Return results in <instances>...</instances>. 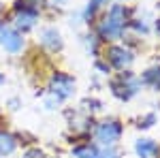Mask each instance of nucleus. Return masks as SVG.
Segmentation results:
<instances>
[{
	"label": "nucleus",
	"mask_w": 160,
	"mask_h": 158,
	"mask_svg": "<svg viewBox=\"0 0 160 158\" xmlns=\"http://www.w3.org/2000/svg\"><path fill=\"white\" fill-rule=\"evenodd\" d=\"M75 90H77V81L73 75L58 71L49 77V94L56 96L58 100H66V98L75 96Z\"/></svg>",
	"instance_id": "obj_4"
},
{
	"label": "nucleus",
	"mask_w": 160,
	"mask_h": 158,
	"mask_svg": "<svg viewBox=\"0 0 160 158\" xmlns=\"http://www.w3.org/2000/svg\"><path fill=\"white\" fill-rule=\"evenodd\" d=\"M107 58H109V64L118 71H128L135 62V54L124 45H111L109 51H107Z\"/></svg>",
	"instance_id": "obj_7"
},
{
	"label": "nucleus",
	"mask_w": 160,
	"mask_h": 158,
	"mask_svg": "<svg viewBox=\"0 0 160 158\" xmlns=\"http://www.w3.org/2000/svg\"><path fill=\"white\" fill-rule=\"evenodd\" d=\"M38 15L41 11H34V9H26V7H19V4H13V28H17L22 34L28 32V30H34V26L38 24Z\"/></svg>",
	"instance_id": "obj_6"
},
{
	"label": "nucleus",
	"mask_w": 160,
	"mask_h": 158,
	"mask_svg": "<svg viewBox=\"0 0 160 158\" xmlns=\"http://www.w3.org/2000/svg\"><path fill=\"white\" fill-rule=\"evenodd\" d=\"M122 135H124V124L118 118H107V120L98 122L94 128L96 141L102 143L105 147H115L118 141L122 139Z\"/></svg>",
	"instance_id": "obj_3"
},
{
	"label": "nucleus",
	"mask_w": 160,
	"mask_h": 158,
	"mask_svg": "<svg viewBox=\"0 0 160 158\" xmlns=\"http://www.w3.org/2000/svg\"><path fill=\"white\" fill-rule=\"evenodd\" d=\"M41 45L47 47L49 51H60L62 49V34L58 28L53 26H47L41 30Z\"/></svg>",
	"instance_id": "obj_9"
},
{
	"label": "nucleus",
	"mask_w": 160,
	"mask_h": 158,
	"mask_svg": "<svg viewBox=\"0 0 160 158\" xmlns=\"http://www.w3.org/2000/svg\"><path fill=\"white\" fill-rule=\"evenodd\" d=\"M0 15H2V2H0Z\"/></svg>",
	"instance_id": "obj_20"
},
{
	"label": "nucleus",
	"mask_w": 160,
	"mask_h": 158,
	"mask_svg": "<svg viewBox=\"0 0 160 158\" xmlns=\"http://www.w3.org/2000/svg\"><path fill=\"white\" fill-rule=\"evenodd\" d=\"M100 158H120V152H118L115 147H107V150L100 154Z\"/></svg>",
	"instance_id": "obj_17"
},
{
	"label": "nucleus",
	"mask_w": 160,
	"mask_h": 158,
	"mask_svg": "<svg viewBox=\"0 0 160 158\" xmlns=\"http://www.w3.org/2000/svg\"><path fill=\"white\" fill-rule=\"evenodd\" d=\"M17 150V139L9 130H0V156H11Z\"/></svg>",
	"instance_id": "obj_13"
},
{
	"label": "nucleus",
	"mask_w": 160,
	"mask_h": 158,
	"mask_svg": "<svg viewBox=\"0 0 160 158\" xmlns=\"http://www.w3.org/2000/svg\"><path fill=\"white\" fill-rule=\"evenodd\" d=\"M115 2H122V0H115Z\"/></svg>",
	"instance_id": "obj_21"
},
{
	"label": "nucleus",
	"mask_w": 160,
	"mask_h": 158,
	"mask_svg": "<svg viewBox=\"0 0 160 158\" xmlns=\"http://www.w3.org/2000/svg\"><path fill=\"white\" fill-rule=\"evenodd\" d=\"M2 84H4V75L0 73V85H2Z\"/></svg>",
	"instance_id": "obj_19"
},
{
	"label": "nucleus",
	"mask_w": 160,
	"mask_h": 158,
	"mask_svg": "<svg viewBox=\"0 0 160 158\" xmlns=\"http://www.w3.org/2000/svg\"><path fill=\"white\" fill-rule=\"evenodd\" d=\"M73 156L75 158H100V152L94 143L83 141V143H77L73 147Z\"/></svg>",
	"instance_id": "obj_12"
},
{
	"label": "nucleus",
	"mask_w": 160,
	"mask_h": 158,
	"mask_svg": "<svg viewBox=\"0 0 160 158\" xmlns=\"http://www.w3.org/2000/svg\"><path fill=\"white\" fill-rule=\"evenodd\" d=\"M128 26H130V13L126 9V4L113 2L96 26V34L102 41H115V38H122L124 30Z\"/></svg>",
	"instance_id": "obj_1"
},
{
	"label": "nucleus",
	"mask_w": 160,
	"mask_h": 158,
	"mask_svg": "<svg viewBox=\"0 0 160 158\" xmlns=\"http://www.w3.org/2000/svg\"><path fill=\"white\" fill-rule=\"evenodd\" d=\"M141 84L152 88V90H156V92H160V66H149V69H145L143 75H141Z\"/></svg>",
	"instance_id": "obj_11"
},
{
	"label": "nucleus",
	"mask_w": 160,
	"mask_h": 158,
	"mask_svg": "<svg viewBox=\"0 0 160 158\" xmlns=\"http://www.w3.org/2000/svg\"><path fill=\"white\" fill-rule=\"evenodd\" d=\"M15 4L26 7V9H34V11H41L43 9V0H15Z\"/></svg>",
	"instance_id": "obj_14"
},
{
	"label": "nucleus",
	"mask_w": 160,
	"mask_h": 158,
	"mask_svg": "<svg viewBox=\"0 0 160 158\" xmlns=\"http://www.w3.org/2000/svg\"><path fill=\"white\" fill-rule=\"evenodd\" d=\"M109 88H111V94H113V96L126 103V100H130V98H135L137 94H139V90H141V79H139L135 73H130V71H122L118 77L111 79Z\"/></svg>",
	"instance_id": "obj_2"
},
{
	"label": "nucleus",
	"mask_w": 160,
	"mask_h": 158,
	"mask_svg": "<svg viewBox=\"0 0 160 158\" xmlns=\"http://www.w3.org/2000/svg\"><path fill=\"white\" fill-rule=\"evenodd\" d=\"M24 158H49L43 150H38V147H30V150H26Z\"/></svg>",
	"instance_id": "obj_16"
},
{
	"label": "nucleus",
	"mask_w": 160,
	"mask_h": 158,
	"mask_svg": "<svg viewBox=\"0 0 160 158\" xmlns=\"http://www.w3.org/2000/svg\"><path fill=\"white\" fill-rule=\"evenodd\" d=\"M154 122H156V115H154V113H148L145 118H141V120H139L137 126H139V128H152V126H154Z\"/></svg>",
	"instance_id": "obj_15"
},
{
	"label": "nucleus",
	"mask_w": 160,
	"mask_h": 158,
	"mask_svg": "<svg viewBox=\"0 0 160 158\" xmlns=\"http://www.w3.org/2000/svg\"><path fill=\"white\" fill-rule=\"evenodd\" d=\"M0 47L9 54H19L24 49V34L7 22H0Z\"/></svg>",
	"instance_id": "obj_5"
},
{
	"label": "nucleus",
	"mask_w": 160,
	"mask_h": 158,
	"mask_svg": "<svg viewBox=\"0 0 160 158\" xmlns=\"http://www.w3.org/2000/svg\"><path fill=\"white\" fill-rule=\"evenodd\" d=\"M94 66H96V69H98L100 73H109V64H107V62H102V60H96V64H94Z\"/></svg>",
	"instance_id": "obj_18"
},
{
	"label": "nucleus",
	"mask_w": 160,
	"mask_h": 158,
	"mask_svg": "<svg viewBox=\"0 0 160 158\" xmlns=\"http://www.w3.org/2000/svg\"><path fill=\"white\" fill-rule=\"evenodd\" d=\"M107 2L109 0H88L86 7H83V11H81V19L83 22H94L96 19V15H98L100 11H105V7H107Z\"/></svg>",
	"instance_id": "obj_10"
},
{
	"label": "nucleus",
	"mask_w": 160,
	"mask_h": 158,
	"mask_svg": "<svg viewBox=\"0 0 160 158\" xmlns=\"http://www.w3.org/2000/svg\"><path fill=\"white\" fill-rule=\"evenodd\" d=\"M135 152L139 158H160V145L149 139V137H141L135 141Z\"/></svg>",
	"instance_id": "obj_8"
}]
</instances>
